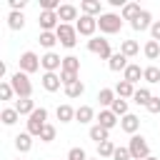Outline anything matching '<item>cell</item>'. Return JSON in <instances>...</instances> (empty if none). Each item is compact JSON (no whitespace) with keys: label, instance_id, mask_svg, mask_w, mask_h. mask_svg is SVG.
<instances>
[{"label":"cell","instance_id":"1","mask_svg":"<svg viewBox=\"0 0 160 160\" xmlns=\"http://www.w3.org/2000/svg\"><path fill=\"white\" fill-rule=\"evenodd\" d=\"M120 28H122V18L118 12H102L98 18V30L105 35H115V32H120Z\"/></svg>","mask_w":160,"mask_h":160},{"label":"cell","instance_id":"2","mask_svg":"<svg viewBox=\"0 0 160 160\" xmlns=\"http://www.w3.org/2000/svg\"><path fill=\"white\" fill-rule=\"evenodd\" d=\"M10 85H12V90H15L18 98H32V82H30V78L22 70H18V72L10 75Z\"/></svg>","mask_w":160,"mask_h":160},{"label":"cell","instance_id":"3","mask_svg":"<svg viewBox=\"0 0 160 160\" xmlns=\"http://www.w3.org/2000/svg\"><path fill=\"white\" fill-rule=\"evenodd\" d=\"M55 35H58V42H60L62 48H68V50H72V48L78 45V30H75V25L60 22L58 30H55Z\"/></svg>","mask_w":160,"mask_h":160},{"label":"cell","instance_id":"4","mask_svg":"<svg viewBox=\"0 0 160 160\" xmlns=\"http://www.w3.org/2000/svg\"><path fill=\"white\" fill-rule=\"evenodd\" d=\"M128 150L132 155V160H145L150 158V145L142 135H130V142H128Z\"/></svg>","mask_w":160,"mask_h":160},{"label":"cell","instance_id":"5","mask_svg":"<svg viewBox=\"0 0 160 160\" xmlns=\"http://www.w3.org/2000/svg\"><path fill=\"white\" fill-rule=\"evenodd\" d=\"M45 125H48V110H45V108H38V110L28 118V132H30L32 138H40V132H42Z\"/></svg>","mask_w":160,"mask_h":160},{"label":"cell","instance_id":"6","mask_svg":"<svg viewBox=\"0 0 160 160\" xmlns=\"http://www.w3.org/2000/svg\"><path fill=\"white\" fill-rule=\"evenodd\" d=\"M88 50H90V52H95L100 60H110V58L115 55V52L110 50V40H105V38H98V35L88 40Z\"/></svg>","mask_w":160,"mask_h":160},{"label":"cell","instance_id":"7","mask_svg":"<svg viewBox=\"0 0 160 160\" xmlns=\"http://www.w3.org/2000/svg\"><path fill=\"white\" fill-rule=\"evenodd\" d=\"M18 65H20V70H22L25 75H32V72H38V70L42 68V65H40V55L32 52V50H25V52L20 55Z\"/></svg>","mask_w":160,"mask_h":160},{"label":"cell","instance_id":"8","mask_svg":"<svg viewBox=\"0 0 160 160\" xmlns=\"http://www.w3.org/2000/svg\"><path fill=\"white\" fill-rule=\"evenodd\" d=\"M38 25H40V32H55L58 25H60V18H58V12L40 10V15H38Z\"/></svg>","mask_w":160,"mask_h":160},{"label":"cell","instance_id":"9","mask_svg":"<svg viewBox=\"0 0 160 160\" xmlns=\"http://www.w3.org/2000/svg\"><path fill=\"white\" fill-rule=\"evenodd\" d=\"M75 30H78V35H82V38H95V30H98V18L80 15V20L75 22Z\"/></svg>","mask_w":160,"mask_h":160},{"label":"cell","instance_id":"10","mask_svg":"<svg viewBox=\"0 0 160 160\" xmlns=\"http://www.w3.org/2000/svg\"><path fill=\"white\" fill-rule=\"evenodd\" d=\"M40 65H42L45 72H58V70H62V58L55 50H50V52L40 55Z\"/></svg>","mask_w":160,"mask_h":160},{"label":"cell","instance_id":"11","mask_svg":"<svg viewBox=\"0 0 160 160\" xmlns=\"http://www.w3.org/2000/svg\"><path fill=\"white\" fill-rule=\"evenodd\" d=\"M152 22H155V20H152L150 10H142V12L130 22V28H132L135 32H145V30H150V28H152Z\"/></svg>","mask_w":160,"mask_h":160},{"label":"cell","instance_id":"12","mask_svg":"<svg viewBox=\"0 0 160 160\" xmlns=\"http://www.w3.org/2000/svg\"><path fill=\"white\" fill-rule=\"evenodd\" d=\"M120 130L128 132V135H138V130H140V118L132 115V112H128L125 118H120Z\"/></svg>","mask_w":160,"mask_h":160},{"label":"cell","instance_id":"13","mask_svg":"<svg viewBox=\"0 0 160 160\" xmlns=\"http://www.w3.org/2000/svg\"><path fill=\"white\" fill-rule=\"evenodd\" d=\"M58 18H60V22H68V25H72V20H75V22L80 20V18H78V8L70 5V2H62V5H60Z\"/></svg>","mask_w":160,"mask_h":160},{"label":"cell","instance_id":"14","mask_svg":"<svg viewBox=\"0 0 160 160\" xmlns=\"http://www.w3.org/2000/svg\"><path fill=\"white\" fill-rule=\"evenodd\" d=\"M40 85H42L48 92H58V90H60V85H62V80H60V72H42V80H40Z\"/></svg>","mask_w":160,"mask_h":160},{"label":"cell","instance_id":"15","mask_svg":"<svg viewBox=\"0 0 160 160\" xmlns=\"http://www.w3.org/2000/svg\"><path fill=\"white\" fill-rule=\"evenodd\" d=\"M80 12L90 15V18H100L102 15V5H100V0H82L80 2Z\"/></svg>","mask_w":160,"mask_h":160},{"label":"cell","instance_id":"16","mask_svg":"<svg viewBox=\"0 0 160 160\" xmlns=\"http://www.w3.org/2000/svg\"><path fill=\"white\" fill-rule=\"evenodd\" d=\"M12 108H15V110H18L20 115H28V118H30V115H32V112L38 110V108H35V100H32V98H18Z\"/></svg>","mask_w":160,"mask_h":160},{"label":"cell","instance_id":"17","mask_svg":"<svg viewBox=\"0 0 160 160\" xmlns=\"http://www.w3.org/2000/svg\"><path fill=\"white\" fill-rule=\"evenodd\" d=\"M98 125L100 128H105V130H112L115 125H118V115L108 108V110H100V115H98Z\"/></svg>","mask_w":160,"mask_h":160},{"label":"cell","instance_id":"18","mask_svg":"<svg viewBox=\"0 0 160 160\" xmlns=\"http://www.w3.org/2000/svg\"><path fill=\"white\" fill-rule=\"evenodd\" d=\"M128 65H130V62H128V58H125L120 50H118V52L108 60V68H110L112 72H125V68H128Z\"/></svg>","mask_w":160,"mask_h":160},{"label":"cell","instance_id":"19","mask_svg":"<svg viewBox=\"0 0 160 160\" xmlns=\"http://www.w3.org/2000/svg\"><path fill=\"white\" fill-rule=\"evenodd\" d=\"M142 72H145V68H140V65H135V62H130L128 68H125V72H122V80H128V82H138V80H142Z\"/></svg>","mask_w":160,"mask_h":160},{"label":"cell","instance_id":"20","mask_svg":"<svg viewBox=\"0 0 160 160\" xmlns=\"http://www.w3.org/2000/svg\"><path fill=\"white\" fill-rule=\"evenodd\" d=\"M115 98H118V95H115V88H100V90H98V100H100V108H102V110H108V108L115 102Z\"/></svg>","mask_w":160,"mask_h":160},{"label":"cell","instance_id":"21","mask_svg":"<svg viewBox=\"0 0 160 160\" xmlns=\"http://www.w3.org/2000/svg\"><path fill=\"white\" fill-rule=\"evenodd\" d=\"M75 120H78L80 125H88V122H92V120H98V118H95V110H92L90 105H80V108L75 110Z\"/></svg>","mask_w":160,"mask_h":160},{"label":"cell","instance_id":"22","mask_svg":"<svg viewBox=\"0 0 160 160\" xmlns=\"http://www.w3.org/2000/svg\"><path fill=\"white\" fill-rule=\"evenodd\" d=\"M30 148H32V135L28 130L20 132V135H15V150L18 152H30Z\"/></svg>","mask_w":160,"mask_h":160},{"label":"cell","instance_id":"23","mask_svg":"<svg viewBox=\"0 0 160 160\" xmlns=\"http://www.w3.org/2000/svg\"><path fill=\"white\" fill-rule=\"evenodd\" d=\"M135 90H138V88H135L132 82H128V80H120V82L115 85V95H118V98H122V100L132 98V95H135Z\"/></svg>","mask_w":160,"mask_h":160},{"label":"cell","instance_id":"24","mask_svg":"<svg viewBox=\"0 0 160 160\" xmlns=\"http://www.w3.org/2000/svg\"><path fill=\"white\" fill-rule=\"evenodd\" d=\"M140 12H142V8H140L138 2H125V8L120 10V18H122V20H130V22H132V20H135V18L140 15Z\"/></svg>","mask_w":160,"mask_h":160},{"label":"cell","instance_id":"25","mask_svg":"<svg viewBox=\"0 0 160 160\" xmlns=\"http://www.w3.org/2000/svg\"><path fill=\"white\" fill-rule=\"evenodd\" d=\"M8 28H10V30H22V28H25V15L18 12V10H10V15H8Z\"/></svg>","mask_w":160,"mask_h":160},{"label":"cell","instance_id":"26","mask_svg":"<svg viewBox=\"0 0 160 160\" xmlns=\"http://www.w3.org/2000/svg\"><path fill=\"white\" fill-rule=\"evenodd\" d=\"M120 52L130 60V58H135L138 52H140V45H138V40H122L120 42Z\"/></svg>","mask_w":160,"mask_h":160},{"label":"cell","instance_id":"27","mask_svg":"<svg viewBox=\"0 0 160 160\" xmlns=\"http://www.w3.org/2000/svg\"><path fill=\"white\" fill-rule=\"evenodd\" d=\"M55 115H58L60 122H72V120H75V108H70L68 102H65V105H58Z\"/></svg>","mask_w":160,"mask_h":160},{"label":"cell","instance_id":"28","mask_svg":"<svg viewBox=\"0 0 160 160\" xmlns=\"http://www.w3.org/2000/svg\"><path fill=\"white\" fill-rule=\"evenodd\" d=\"M88 135H90V140H95L98 145H100V142H105V140H110V130H105V128H100L98 122H95V125L90 128V132H88Z\"/></svg>","mask_w":160,"mask_h":160},{"label":"cell","instance_id":"29","mask_svg":"<svg viewBox=\"0 0 160 160\" xmlns=\"http://www.w3.org/2000/svg\"><path fill=\"white\" fill-rule=\"evenodd\" d=\"M0 120H2V125H15V122L20 120V112H18L15 108H2Z\"/></svg>","mask_w":160,"mask_h":160},{"label":"cell","instance_id":"30","mask_svg":"<svg viewBox=\"0 0 160 160\" xmlns=\"http://www.w3.org/2000/svg\"><path fill=\"white\" fill-rule=\"evenodd\" d=\"M115 148H118V145H115L112 140H105V142H100V145H98V158H100V160H105V158H112V155H115Z\"/></svg>","mask_w":160,"mask_h":160},{"label":"cell","instance_id":"31","mask_svg":"<svg viewBox=\"0 0 160 160\" xmlns=\"http://www.w3.org/2000/svg\"><path fill=\"white\" fill-rule=\"evenodd\" d=\"M142 52H145L148 60H158V58H160V42H158V40H148L145 48H142Z\"/></svg>","mask_w":160,"mask_h":160},{"label":"cell","instance_id":"32","mask_svg":"<svg viewBox=\"0 0 160 160\" xmlns=\"http://www.w3.org/2000/svg\"><path fill=\"white\" fill-rule=\"evenodd\" d=\"M38 42H40V45H42V48H45V50L50 52V50H52V48L58 45V35H55V32H40Z\"/></svg>","mask_w":160,"mask_h":160},{"label":"cell","instance_id":"33","mask_svg":"<svg viewBox=\"0 0 160 160\" xmlns=\"http://www.w3.org/2000/svg\"><path fill=\"white\" fill-rule=\"evenodd\" d=\"M62 90H65V95H68L70 100H75V98H80V95L85 92V85H82V80H78V82H72V85H65Z\"/></svg>","mask_w":160,"mask_h":160},{"label":"cell","instance_id":"34","mask_svg":"<svg viewBox=\"0 0 160 160\" xmlns=\"http://www.w3.org/2000/svg\"><path fill=\"white\" fill-rule=\"evenodd\" d=\"M150 98H152V92H150L148 88H138V90H135V95H132V102H135V105H145V108H148Z\"/></svg>","mask_w":160,"mask_h":160},{"label":"cell","instance_id":"35","mask_svg":"<svg viewBox=\"0 0 160 160\" xmlns=\"http://www.w3.org/2000/svg\"><path fill=\"white\" fill-rule=\"evenodd\" d=\"M142 80H145V82H150V85L160 82V68H158V65H148V68H145V72H142Z\"/></svg>","mask_w":160,"mask_h":160},{"label":"cell","instance_id":"36","mask_svg":"<svg viewBox=\"0 0 160 160\" xmlns=\"http://www.w3.org/2000/svg\"><path fill=\"white\" fill-rule=\"evenodd\" d=\"M62 70H68V72H80V58L65 55V58H62Z\"/></svg>","mask_w":160,"mask_h":160},{"label":"cell","instance_id":"37","mask_svg":"<svg viewBox=\"0 0 160 160\" xmlns=\"http://www.w3.org/2000/svg\"><path fill=\"white\" fill-rule=\"evenodd\" d=\"M110 110L118 115V118H125L130 110H128V100H122V98H115V102L110 105Z\"/></svg>","mask_w":160,"mask_h":160},{"label":"cell","instance_id":"38","mask_svg":"<svg viewBox=\"0 0 160 160\" xmlns=\"http://www.w3.org/2000/svg\"><path fill=\"white\" fill-rule=\"evenodd\" d=\"M0 98L2 100H12L15 98V90H12L10 80H0Z\"/></svg>","mask_w":160,"mask_h":160},{"label":"cell","instance_id":"39","mask_svg":"<svg viewBox=\"0 0 160 160\" xmlns=\"http://www.w3.org/2000/svg\"><path fill=\"white\" fill-rule=\"evenodd\" d=\"M60 80H62V88L65 85H72L80 80V72H68V70H60Z\"/></svg>","mask_w":160,"mask_h":160},{"label":"cell","instance_id":"40","mask_svg":"<svg viewBox=\"0 0 160 160\" xmlns=\"http://www.w3.org/2000/svg\"><path fill=\"white\" fill-rule=\"evenodd\" d=\"M40 140H42V142H52V140H55V125L48 122V125L42 128V132H40Z\"/></svg>","mask_w":160,"mask_h":160},{"label":"cell","instance_id":"41","mask_svg":"<svg viewBox=\"0 0 160 160\" xmlns=\"http://www.w3.org/2000/svg\"><path fill=\"white\" fill-rule=\"evenodd\" d=\"M112 160H132V155H130L128 145H120V148H115V155H112Z\"/></svg>","mask_w":160,"mask_h":160},{"label":"cell","instance_id":"42","mask_svg":"<svg viewBox=\"0 0 160 160\" xmlns=\"http://www.w3.org/2000/svg\"><path fill=\"white\" fill-rule=\"evenodd\" d=\"M68 160H88V155H85V150H82V148H70Z\"/></svg>","mask_w":160,"mask_h":160},{"label":"cell","instance_id":"43","mask_svg":"<svg viewBox=\"0 0 160 160\" xmlns=\"http://www.w3.org/2000/svg\"><path fill=\"white\" fill-rule=\"evenodd\" d=\"M148 112L160 115V98H158V95H152V98H150V102H148Z\"/></svg>","mask_w":160,"mask_h":160},{"label":"cell","instance_id":"44","mask_svg":"<svg viewBox=\"0 0 160 160\" xmlns=\"http://www.w3.org/2000/svg\"><path fill=\"white\" fill-rule=\"evenodd\" d=\"M150 40H158V42H160V20L152 22V28H150Z\"/></svg>","mask_w":160,"mask_h":160},{"label":"cell","instance_id":"45","mask_svg":"<svg viewBox=\"0 0 160 160\" xmlns=\"http://www.w3.org/2000/svg\"><path fill=\"white\" fill-rule=\"evenodd\" d=\"M10 2V10H18V12H22V8L28 5V0H8Z\"/></svg>","mask_w":160,"mask_h":160},{"label":"cell","instance_id":"46","mask_svg":"<svg viewBox=\"0 0 160 160\" xmlns=\"http://www.w3.org/2000/svg\"><path fill=\"white\" fill-rule=\"evenodd\" d=\"M145 160H160V158H155V155H150V158H145Z\"/></svg>","mask_w":160,"mask_h":160},{"label":"cell","instance_id":"47","mask_svg":"<svg viewBox=\"0 0 160 160\" xmlns=\"http://www.w3.org/2000/svg\"><path fill=\"white\" fill-rule=\"evenodd\" d=\"M88 160H100V158H88Z\"/></svg>","mask_w":160,"mask_h":160},{"label":"cell","instance_id":"48","mask_svg":"<svg viewBox=\"0 0 160 160\" xmlns=\"http://www.w3.org/2000/svg\"><path fill=\"white\" fill-rule=\"evenodd\" d=\"M18 160H20V158H18Z\"/></svg>","mask_w":160,"mask_h":160}]
</instances>
